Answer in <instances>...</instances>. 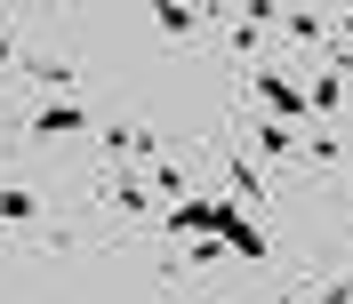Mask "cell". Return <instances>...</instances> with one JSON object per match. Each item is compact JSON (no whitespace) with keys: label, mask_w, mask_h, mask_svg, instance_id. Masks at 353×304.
Masks as SVG:
<instances>
[{"label":"cell","mask_w":353,"mask_h":304,"mask_svg":"<svg viewBox=\"0 0 353 304\" xmlns=\"http://www.w3.org/2000/svg\"><path fill=\"white\" fill-rule=\"evenodd\" d=\"M249 88H257L265 120H289V129H305L313 105H305V80H289V72H249Z\"/></svg>","instance_id":"1"},{"label":"cell","mask_w":353,"mask_h":304,"mask_svg":"<svg viewBox=\"0 0 353 304\" xmlns=\"http://www.w3.org/2000/svg\"><path fill=\"white\" fill-rule=\"evenodd\" d=\"M249 152H257L265 169H281V160H297V129H289V120H249Z\"/></svg>","instance_id":"2"},{"label":"cell","mask_w":353,"mask_h":304,"mask_svg":"<svg viewBox=\"0 0 353 304\" xmlns=\"http://www.w3.org/2000/svg\"><path fill=\"white\" fill-rule=\"evenodd\" d=\"M97 208H112V217H153V193H145L137 176H105V184H97Z\"/></svg>","instance_id":"3"},{"label":"cell","mask_w":353,"mask_h":304,"mask_svg":"<svg viewBox=\"0 0 353 304\" xmlns=\"http://www.w3.org/2000/svg\"><path fill=\"white\" fill-rule=\"evenodd\" d=\"M81 129H88V112L72 105V96H57V105L32 112V136H81Z\"/></svg>","instance_id":"4"},{"label":"cell","mask_w":353,"mask_h":304,"mask_svg":"<svg viewBox=\"0 0 353 304\" xmlns=\"http://www.w3.org/2000/svg\"><path fill=\"white\" fill-rule=\"evenodd\" d=\"M41 217V193H32V184H0V240L17 232V224H32Z\"/></svg>","instance_id":"5"},{"label":"cell","mask_w":353,"mask_h":304,"mask_svg":"<svg viewBox=\"0 0 353 304\" xmlns=\"http://www.w3.org/2000/svg\"><path fill=\"white\" fill-rule=\"evenodd\" d=\"M273 24H281L297 48H321V41H330V17H321V8H281Z\"/></svg>","instance_id":"6"},{"label":"cell","mask_w":353,"mask_h":304,"mask_svg":"<svg viewBox=\"0 0 353 304\" xmlns=\"http://www.w3.org/2000/svg\"><path fill=\"white\" fill-rule=\"evenodd\" d=\"M225 184H233V208H257V200H265V169H257V160H241V152H233Z\"/></svg>","instance_id":"7"},{"label":"cell","mask_w":353,"mask_h":304,"mask_svg":"<svg viewBox=\"0 0 353 304\" xmlns=\"http://www.w3.org/2000/svg\"><path fill=\"white\" fill-rule=\"evenodd\" d=\"M153 24H161V41H193V32H201V8H185V0H161Z\"/></svg>","instance_id":"8"},{"label":"cell","mask_w":353,"mask_h":304,"mask_svg":"<svg viewBox=\"0 0 353 304\" xmlns=\"http://www.w3.org/2000/svg\"><path fill=\"white\" fill-rule=\"evenodd\" d=\"M297 152H305L313 169H337V160H345V136H337V129H313V136H297Z\"/></svg>","instance_id":"9"},{"label":"cell","mask_w":353,"mask_h":304,"mask_svg":"<svg viewBox=\"0 0 353 304\" xmlns=\"http://www.w3.org/2000/svg\"><path fill=\"white\" fill-rule=\"evenodd\" d=\"M105 152H153V129L145 120H105Z\"/></svg>","instance_id":"10"},{"label":"cell","mask_w":353,"mask_h":304,"mask_svg":"<svg viewBox=\"0 0 353 304\" xmlns=\"http://www.w3.org/2000/svg\"><path fill=\"white\" fill-rule=\"evenodd\" d=\"M225 257H233V248H225L217 232H193V240H185V264H193V272H217Z\"/></svg>","instance_id":"11"},{"label":"cell","mask_w":353,"mask_h":304,"mask_svg":"<svg viewBox=\"0 0 353 304\" xmlns=\"http://www.w3.org/2000/svg\"><path fill=\"white\" fill-rule=\"evenodd\" d=\"M24 80H41V88H72V65L41 48V56H24Z\"/></svg>","instance_id":"12"},{"label":"cell","mask_w":353,"mask_h":304,"mask_svg":"<svg viewBox=\"0 0 353 304\" xmlns=\"http://www.w3.org/2000/svg\"><path fill=\"white\" fill-rule=\"evenodd\" d=\"M305 304H353V272H345V281H313Z\"/></svg>","instance_id":"13"},{"label":"cell","mask_w":353,"mask_h":304,"mask_svg":"<svg viewBox=\"0 0 353 304\" xmlns=\"http://www.w3.org/2000/svg\"><path fill=\"white\" fill-rule=\"evenodd\" d=\"M153 184H161V193H169V208H176V200H185V169H176V160H153Z\"/></svg>","instance_id":"14"},{"label":"cell","mask_w":353,"mask_h":304,"mask_svg":"<svg viewBox=\"0 0 353 304\" xmlns=\"http://www.w3.org/2000/svg\"><path fill=\"white\" fill-rule=\"evenodd\" d=\"M17 65V32H8V24H0V72Z\"/></svg>","instance_id":"15"}]
</instances>
